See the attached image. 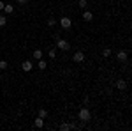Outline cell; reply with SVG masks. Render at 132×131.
<instances>
[{
	"instance_id": "9c48e42d",
	"label": "cell",
	"mask_w": 132,
	"mask_h": 131,
	"mask_svg": "<svg viewBox=\"0 0 132 131\" xmlns=\"http://www.w3.org/2000/svg\"><path fill=\"white\" fill-rule=\"evenodd\" d=\"M116 89L125 91V89H127V83H125V80H118V81H116Z\"/></svg>"
},
{
	"instance_id": "7c38bea8",
	"label": "cell",
	"mask_w": 132,
	"mask_h": 131,
	"mask_svg": "<svg viewBox=\"0 0 132 131\" xmlns=\"http://www.w3.org/2000/svg\"><path fill=\"white\" fill-rule=\"evenodd\" d=\"M37 117H41V119H46V117H48V110L41 108V110H39V115H37Z\"/></svg>"
},
{
	"instance_id": "30bf717a",
	"label": "cell",
	"mask_w": 132,
	"mask_h": 131,
	"mask_svg": "<svg viewBox=\"0 0 132 131\" xmlns=\"http://www.w3.org/2000/svg\"><path fill=\"white\" fill-rule=\"evenodd\" d=\"M37 67H39V69H46V67H48V62L44 60V59H39V60H37Z\"/></svg>"
},
{
	"instance_id": "7402d4cb",
	"label": "cell",
	"mask_w": 132,
	"mask_h": 131,
	"mask_svg": "<svg viewBox=\"0 0 132 131\" xmlns=\"http://www.w3.org/2000/svg\"><path fill=\"white\" fill-rule=\"evenodd\" d=\"M4 5H5V4H4V2L0 0V11H4Z\"/></svg>"
},
{
	"instance_id": "e0dca14e",
	"label": "cell",
	"mask_w": 132,
	"mask_h": 131,
	"mask_svg": "<svg viewBox=\"0 0 132 131\" xmlns=\"http://www.w3.org/2000/svg\"><path fill=\"white\" fill-rule=\"evenodd\" d=\"M102 55H104V57H109V55H111V48H104V50H102Z\"/></svg>"
},
{
	"instance_id": "ba28073f",
	"label": "cell",
	"mask_w": 132,
	"mask_h": 131,
	"mask_svg": "<svg viewBox=\"0 0 132 131\" xmlns=\"http://www.w3.org/2000/svg\"><path fill=\"white\" fill-rule=\"evenodd\" d=\"M34 126H35V128H39V129H41V128H44V119L37 117V119L34 121Z\"/></svg>"
},
{
	"instance_id": "277c9868",
	"label": "cell",
	"mask_w": 132,
	"mask_h": 131,
	"mask_svg": "<svg viewBox=\"0 0 132 131\" xmlns=\"http://www.w3.org/2000/svg\"><path fill=\"white\" fill-rule=\"evenodd\" d=\"M72 60H74V62H78V64L85 62V53H83V51H76V53L72 55Z\"/></svg>"
},
{
	"instance_id": "44dd1931",
	"label": "cell",
	"mask_w": 132,
	"mask_h": 131,
	"mask_svg": "<svg viewBox=\"0 0 132 131\" xmlns=\"http://www.w3.org/2000/svg\"><path fill=\"white\" fill-rule=\"evenodd\" d=\"M16 2H18V4H21V5H25V4H27L28 0H16Z\"/></svg>"
},
{
	"instance_id": "5b68a950",
	"label": "cell",
	"mask_w": 132,
	"mask_h": 131,
	"mask_svg": "<svg viewBox=\"0 0 132 131\" xmlns=\"http://www.w3.org/2000/svg\"><path fill=\"white\" fill-rule=\"evenodd\" d=\"M116 59L120 62H127V59H129V55H127V51L125 50H120L118 53H116Z\"/></svg>"
},
{
	"instance_id": "603a6c76",
	"label": "cell",
	"mask_w": 132,
	"mask_h": 131,
	"mask_svg": "<svg viewBox=\"0 0 132 131\" xmlns=\"http://www.w3.org/2000/svg\"><path fill=\"white\" fill-rule=\"evenodd\" d=\"M0 76H2V74H0Z\"/></svg>"
},
{
	"instance_id": "2e32d148",
	"label": "cell",
	"mask_w": 132,
	"mask_h": 131,
	"mask_svg": "<svg viewBox=\"0 0 132 131\" xmlns=\"http://www.w3.org/2000/svg\"><path fill=\"white\" fill-rule=\"evenodd\" d=\"M72 128H74V126H71V124H62V126H60V129H62V131H67V129H72Z\"/></svg>"
},
{
	"instance_id": "7a4b0ae2",
	"label": "cell",
	"mask_w": 132,
	"mask_h": 131,
	"mask_svg": "<svg viewBox=\"0 0 132 131\" xmlns=\"http://www.w3.org/2000/svg\"><path fill=\"white\" fill-rule=\"evenodd\" d=\"M56 48H58V50L67 51L69 48H71V44H69V41H65V39H62V37H58V39H56Z\"/></svg>"
},
{
	"instance_id": "6da1fadb",
	"label": "cell",
	"mask_w": 132,
	"mask_h": 131,
	"mask_svg": "<svg viewBox=\"0 0 132 131\" xmlns=\"http://www.w3.org/2000/svg\"><path fill=\"white\" fill-rule=\"evenodd\" d=\"M92 119V113H90V110L88 108H81L79 110V121H83V122H88Z\"/></svg>"
},
{
	"instance_id": "5bb4252c",
	"label": "cell",
	"mask_w": 132,
	"mask_h": 131,
	"mask_svg": "<svg viewBox=\"0 0 132 131\" xmlns=\"http://www.w3.org/2000/svg\"><path fill=\"white\" fill-rule=\"evenodd\" d=\"M48 55H50L51 60H53V59H56V50H55V48H51V50L48 51Z\"/></svg>"
},
{
	"instance_id": "4fadbf2b",
	"label": "cell",
	"mask_w": 132,
	"mask_h": 131,
	"mask_svg": "<svg viewBox=\"0 0 132 131\" xmlns=\"http://www.w3.org/2000/svg\"><path fill=\"white\" fill-rule=\"evenodd\" d=\"M34 59H35V60L42 59V51H41V50H35V51H34Z\"/></svg>"
},
{
	"instance_id": "9a60e30c",
	"label": "cell",
	"mask_w": 132,
	"mask_h": 131,
	"mask_svg": "<svg viewBox=\"0 0 132 131\" xmlns=\"http://www.w3.org/2000/svg\"><path fill=\"white\" fill-rule=\"evenodd\" d=\"M7 23V18H5V14H0V27H4Z\"/></svg>"
},
{
	"instance_id": "8992f818",
	"label": "cell",
	"mask_w": 132,
	"mask_h": 131,
	"mask_svg": "<svg viewBox=\"0 0 132 131\" xmlns=\"http://www.w3.org/2000/svg\"><path fill=\"white\" fill-rule=\"evenodd\" d=\"M21 67H23V71H25V73H30V71H32V67H34V62H30V60H25L23 64H21Z\"/></svg>"
},
{
	"instance_id": "3957f363",
	"label": "cell",
	"mask_w": 132,
	"mask_h": 131,
	"mask_svg": "<svg viewBox=\"0 0 132 131\" xmlns=\"http://www.w3.org/2000/svg\"><path fill=\"white\" fill-rule=\"evenodd\" d=\"M60 27H62V29H65V30L71 29V27H72V20H71V18H67V16L60 18Z\"/></svg>"
},
{
	"instance_id": "52a82bcc",
	"label": "cell",
	"mask_w": 132,
	"mask_h": 131,
	"mask_svg": "<svg viewBox=\"0 0 132 131\" xmlns=\"http://www.w3.org/2000/svg\"><path fill=\"white\" fill-rule=\"evenodd\" d=\"M83 20H85V21H92V20H93V12L85 11V12H83Z\"/></svg>"
},
{
	"instance_id": "ac0fdd59",
	"label": "cell",
	"mask_w": 132,
	"mask_h": 131,
	"mask_svg": "<svg viewBox=\"0 0 132 131\" xmlns=\"http://www.w3.org/2000/svg\"><path fill=\"white\" fill-rule=\"evenodd\" d=\"M86 5H88L86 0H79V9H86Z\"/></svg>"
},
{
	"instance_id": "8fae6325",
	"label": "cell",
	"mask_w": 132,
	"mask_h": 131,
	"mask_svg": "<svg viewBox=\"0 0 132 131\" xmlns=\"http://www.w3.org/2000/svg\"><path fill=\"white\" fill-rule=\"evenodd\" d=\"M12 11H14V7H12L11 4H5V5H4V12H5V14H11Z\"/></svg>"
},
{
	"instance_id": "ffe728a7",
	"label": "cell",
	"mask_w": 132,
	"mask_h": 131,
	"mask_svg": "<svg viewBox=\"0 0 132 131\" xmlns=\"http://www.w3.org/2000/svg\"><path fill=\"white\" fill-rule=\"evenodd\" d=\"M0 69H7V62L5 60H0Z\"/></svg>"
},
{
	"instance_id": "d6986e66",
	"label": "cell",
	"mask_w": 132,
	"mask_h": 131,
	"mask_svg": "<svg viewBox=\"0 0 132 131\" xmlns=\"http://www.w3.org/2000/svg\"><path fill=\"white\" fill-rule=\"evenodd\" d=\"M55 25H56V20L55 18H50L48 20V27H55Z\"/></svg>"
}]
</instances>
